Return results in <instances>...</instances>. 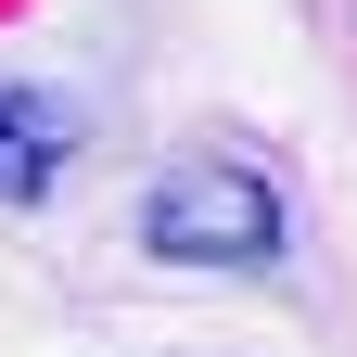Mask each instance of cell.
<instances>
[{
	"label": "cell",
	"mask_w": 357,
	"mask_h": 357,
	"mask_svg": "<svg viewBox=\"0 0 357 357\" xmlns=\"http://www.w3.org/2000/svg\"><path fill=\"white\" fill-rule=\"evenodd\" d=\"M141 243L166 255V268H281V243H294V217H281V178L268 166H243V153H178L166 178H153V204H141Z\"/></svg>",
	"instance_id": "cell-1"
},
{
	"label": "cell",
	"mask_w": 357,
	"mask_h": 357,
	"mask_svg": "<svg viewBox=\"0 0 357 357\" xmlns=\"http://www.w3.org/2000/svg\"><path fill=\"white\" fill-rule=\"evenodd\" d=\"M64 178V115L26 102V89H0V204H38Z\"/></svg>",
	"instance_id": "cell-2"
}]
</instances>
